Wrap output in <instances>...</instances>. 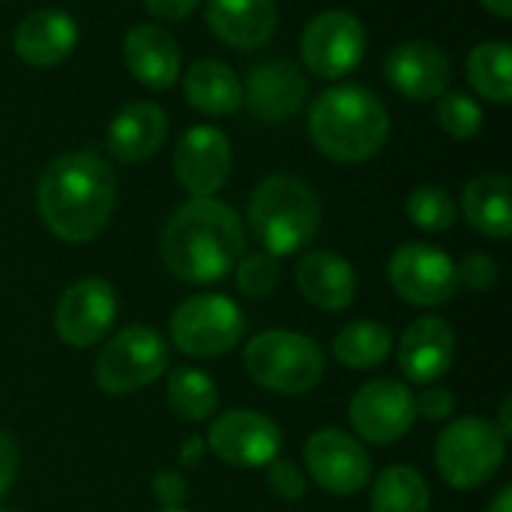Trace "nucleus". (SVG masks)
Returning <instances> with one entry per match:
<instances>
[{
    "instance_id": "obj_9",
    "label": "nucleus",
    "mask_w": 512,
    "mask_h": 512,
    "mask_svg": "<svg viewBox=\"0 0 512 512\" xmlns=\"http://www.w3.org/2000/svg\"><path fill=\"white\" fill-rule=\"evenodd\" d=\"M387 279L405 303L423 306V309L444 306L459 291L453 258L429 243L399 246L387 264Z\"/></svg>"
},
{
    "instance_id": "obj_2",
    "label": "nucleus",
    "mask_w": 512,
    "mask_h": 512,
    "mask_svg": "<svg viewBox=\"0 0 512 512\" xmlns=\"http://www.w3.org/2000/svg\"><path fill=\"white\" fill-rule=\"evenodd\" d=\"M246 249V231L234 207L216 198H192L177 207L162 231L165 267L189 285L225 279Z\"/></svg>"
},
{
    "instance_id": "obj_16",
    "label": "nucleus",
    "mask_w": 512,
    "mask_h": 512,
    "mask_svg": "<svg viewBox=\"0 0 512 512\" xmlns=\"http://www.w3.org/2000/svg\"><path fill=\"white\" fill-rule=\"evenodd\" d=\"M309 81L288 57H270L249 69L243 99L261 123H288L306 102Z\"/></svg>"
},
{
    "instance_id": "obj_30",
    "label": "nucleus",
    "mask_w": 512,
    "mask_h": 512,
    "mask_svg": "<svg viewBox=\"0 0 512 512\" xmlns=\"http://www.w3.org/2000/svg\"><path fill=\"white\" fill-rule=\"evenodd\" d=\"M408 219L423 231H447L456 225V201L441 186H417L405 201Z\"/></svg>"
},
{
    "instance_id": "obj_4",
    "label": "nucleus",
    "mask_w": 512,
    "mask_h": 512,
    "mask_svg": "<svg viewBox=\"0 0 512 512\" xmlns=\"http://www.w3.org/2000/svg\"><path fill=\"white\" fill-rule=\"evenodd\" d=\"M249 225L264 252L285 258L315 240L321 201L306 180L294 174H273L264 177L249 198Z\"/></svg>"
},
{
    "instance_id": "obj_21",
    "label": "nucleus",
    "mask_w": 512,
    "mask_h": 512,
    "mask_svg": "<svg viewBox=\"0 0 512 512\" xmlns=\"http://www.w3.org/2000/svg\"><path fill=\"white\" fill-rule=\"evenodd\" d=\"M168 135V117L156 102H129L117 111L108 126L105 144L120 162H144L150 159Z\"/></svg>"
},
{
    "instance_id": "obj_1",
    "label": "nucleus",
    "mask_w": 512,
    "mask_h": 512,
    "mask_svg": "<svg viewBox=\"0 0 512 512\" xmlns=\"http://www.w3.org/2000/svg\"><path fill=\"white\" fill-rule=\"evenodd\" d=\"M114 204V171L93 150H75L51 159L36 186L39 216L63 243L96 240L111 222Z\"/></svg>"
},
{
    "instance_id": "obj_42",
    "label": "nucleus",
    "mask_w": 512,
    "mask_h": 512,
    "mask_svg": "<svg viewBox=\"0 0 512 512\" xmlns=\"http://www.w3.org/2000/svg\"><path fill=\"white\" fill-rule=\"evenodd\" d=\"M489 12L501 15V18H510L512 15V0H480Z\"/></svg>"
},
{
    "instance_id": "obj_27",
    "label": "nucleus",
    "mask_w": 512,
    "mask_h": 512,
    "mask_svg": "<svg viewBox=\"0 0 512 512\" xmlns=\"http://www.w3.org/2000/svg\"><path fill=\"white\" fill-rule=\"evenodd\" d=\"M393 351V333L381 321H351L333 339V357L354 369L366 372L381 366Z\"/></svg>"
},
{
    "instance_id": "obj_23",
    "label": "nucleus",
    "mask_w": 512,
    "mask_h": 512,
    "mask_svg": "<svg viewBox=\"0 0 512 512\" xmlns=\"http://www.w3.org/2000/svg\"><path fill=\"white\" fill-rule=\"evenodd\" d=\"M123 57L129 72L153 90H168L180 75V48L156 24H135L123 39Z\"/></svg>"
},
{
    "instance_id": "obj_39",
    "label": "nucleus",
    "mask_w": 512,
    "mask_h": 512,
    "mask_svg": "<svg viewBox=\"0 0 512 512\" xmlns=\"http://www.w3.org/2000/svg\"><path fill=\"white\" fill-rule=\"evenodd\" d=\"M204 453H207V441L204 438H189L180 450V462L189 465V468H198L204 462Z\"/></svg>"
},
{
    "instance_id": "obj_25",
    "label": "nucleus",
    "mask_w": 512,
    "mask_h": 512,
    "mask_svg": "<svg viewBox=\"0 0 512 512\" xmlns=\"http://www.w3.org/2000/svg\"><path fill=\"white\" fill-rule=\"evenodd\" d=\"M465 219L486 237L507 240L512 234L510 180L504 174H480L462 192Z\"/></svg>"
},
{
    "instance_id": "obj_36",
    "label": "nucleus",
    "mask_w": 512,
    "mask_h": 512,
    "mask_svg": "<svg viewBox=\"0 0 512 512\" xmlns=\"http://www.w3.org/2000/svg\"><path fill=\"white\" fill-rule=\"evenodd\" d=\"M456 408H459V402L450 387H429L420 396H414V411L432 423H447L456 414Z\"/></svg>"
},
{
    "instance_id": "obj_8",
    "label": "nucleus",
    "mask_w": 512,
    "mask_h": 512,
    "mask_svg": "<svg viewBox=\"0 0 512 512\" xmlns=\"http://www.w3.org/2000/svg\"><path fill=\"white\" fill-rule=\"evenodd\" d=\"M243 333L246 318L240 306L225 294H195L171 312V342L186 357H222L240 345Z\"/></svg>"
},
{
    "instance_id": "obj_33",
    "label": "nucleus",
    "mask_w": 512,
    "mask_h": 512,
    "mask_svg": "<svg viewBox=\"0 0 512 512\" xmlns=\"http://www.w3.org/2000/svg\"><path fill=\"white\" fill-rule=\"evenodd\" d=\"M264 471H267L264 480H267V489H270L273 498H279V501H300L306 495V474L294 462L273 459Z\"/></svg>"
},
{
    "instance_id": "obj_11",
    "label": "nucleus",
    "mask_w": 512,
    "mask_h": 512,
    "mask_svg": "<svg viewBox=\"0 0 512 512\" xmlns=\"http://www.w3.org/2000/svg\"><path fill=\"white\" fill-rule=\"evenodd\" d=\"M204 441L231 468H267L282 453V429L267 414L249 408L219 414Z\"/></svg>"
},
{
    "instance_id": "obj_35",
    "label": "nucleus",
    "mask_w": 512,
    "mask_h": 512,
    "mask_svg": "<svg viewBox=\"0 0 512 512\" xmlns=\"http://www.w3.org/2000/svg\"><path fill=\"white\" fill-rule=\"evenodd\" d=\"M150 492H153V498H156V504L162 510H177L189 498V483H186V477L177 468H162L150 480Z\"/></svg>"
},
{
    "instance_id": "obj_10",
    "label": "nucleus",
    "mask_w": 512,
    "mask_h": 512,
    "mask_svg": "<svg viewBox=\"0 0 512 512\" xmlns=\"http://www.w3.org/2000/svg\"><path fill=\"white\" fill-rule=\"evenodd\" d=\"M348 417L360 441H369L375 447H390L402 441L417 420L414 393L402 381L372 378L354 393L348 405Z\"/></svg>"
},
{
    "instance_id": "obj_15",
    "label": "nucleus",
    "mask_w": 512,
    "mask_h": 512,
    "mask_svg": "<svg viewBox=\"0 0 512 512\" xmlns=\"http://www.w3.org/2000/svg\"><path fill=\"white\" fill-rule=\"evenodd\" d=\"M174 177L192 198H213L231 177V144L216 126H192L174 147Z\"/></svg>"
},
{
    "instance_id": "obj_38",
    "label": "nucleus",
    "mask_w": 512,
    "mask_h": 512,
    "mask_svg": "<svg viewBox=\"0 0 512 512\" xmlns=\"http://www.w3.org/2000/svg\"><path fill=\"white\" fill-rule=\"evenodd\" d=\"M144 6L159 21H183L195 12L198 0H144Z\"/></svg>"
},
{
    "instance_id": "obj_32",
    "label": "nucleus",
    "mask_w": 512,
    "mask_h": 512,
    "mask_svg": "<svg viewBox=\"0 0 512 512\" xmlns=\"http://www.w3.org/2000/svg\"><path fill=\"white\" fill-rule=\"evenodd\" d=\"M237 291L249 300H264L279 285V258L270 252H252L237 261Z\"/></svg>"
},
{
    "instance_id": "obj_29",
    "label": "nucleus",
    "mask_w": 512,
    "mask_h": 512,
    "mask_svg": "<svg viewBox=\"0 0 512 512\" xmlns=\"http://www.w3.org/2000/svg\"><path fill=\"white\" fill-rule=\"evenodd\" d=\"M468 81L486 99L507 105L512 99V54L504 39L480 42L468 54Z\"/></svg>"
},
{
    "instance_id": "obj_26",
    "label": "nucleus",
    "mask_w": 512,
    "mask_h": 512,
    "mask_svg": "<svg viewBox=\"0 0 512 512\" xmlns=\"http://www.w3.org/2000/svg\"><path fill=\"white\" fill-rule=\"evenodd\" d=\"M165 402L174 417L186 423H204L219 411V387L207 372L192 366H177L168 375Z\"/></svg>"
},
{
    "instance_id": "obj_22",
    "label": "nucleus",
    "mask_w": 512,
    "mask_h": 512,
    "mask_svg": "<svg viewBox=\"0 0 512 512\" xmlns=\"http://www.w3.org/2000/svg\"><path fill=\"white\" fill-rule=\"evenodd\" d=\"M210 30L231 48H261L276 33L273 0H207Z\"/></svg>"
},
{
    "instance_id": "obj_19",
    "label": "nucleus",
    "mask_w": 512,
    "mask_h": 512,
    "mask_svg": "<svg viewBox=\"0 0 512 512\" xmlns=\"http://www.w3.org/2000/svg\"><path fill=\"white\" fill-rule=\"evenodd\" d=\"M297 291L312 303L315 309L324 312H342L354 303L357 297V273L351 261H345L336 252H309L297 261L294 270Z\"/></svg>"
},
{
    "instance_id": "obj_13",
    "label": "nucleus",
    "mask_w": 512,
    "mask_h": 512,
    "mask_svg": "<svg viewBox=\"0 0 512 512\" xmlns=\"http://www.w3.org/2000/svg\"><path fill=\"white\" fill-rule=\"evenodd\" d=\"M303 63L321 78H342L357 69L366 54V30L357 15L345 9H327L315 15L303 30Z\"/></svg>"
},
{
    "instance_id": "obj_43",
    "label": "nucleus",
    "mask_w": 512,
    "mask_h": 512,
    "mask_svg": "<svg viewBox=\"0 0 512 512\" xmlns=\"http://www.w3.org/2000/svg\"><path fill=\"white\" fill-rule=\"evenodd\" d=\"M159 512H189V510H183V507H177V510H159Z\"/></svg>"
},
{
    "instance_id": "obj_20",
    "label": "nucleus",
    "mask_w": 512,
    "mask_h": 512,
    "mask_svg": "<svg viewBox=\"0 0 512 512\" xmlns=\"http://www.w3.org/2000/svg\"><path fill=\"white\" fill-rule=\"evenodd\" d=\"M75 42H78V24L72 21V15L60 9H36L24 15L12 36L15 54L36 69H48L66 60Z\"/></svg>"
},
{
    "instance_id": "obj_17",
    "label": "nucleus",
    "mask_w": 512,
    "mask_h": 512,
    "mask_svg": "<svg viewBox=\"0 0 512 512\" xmlns=\"http://www.w3.org/2000/svg\"><path fill=\"white\" fill-rule=\"evenodd\" d=\"M453 78L450 57L423 39H411L396 45L387 54V81L405 96V99H438Z\"/></svg>"
},
{
    "instance_id": "obj_24",
    "label": "nucleus",
    "mask_w": 512,
    "mask_h": 512,
    "mask_svg": "<svg viewBox=\"0 0 512 512\" xmlns=\"http://www.w3.org/2000/svg\"><path fill=\"white\" fill-rule=\"evenodd\" d=\"M186 99L201 114H234L243 105V84L237 72L222 60H198L183 81Z\"/></svg>"
},
{
    "instance_id": "obj_40",
    "label": "nucleus",
    "mask_w": 512,
    "mask_h": 512,
    "mask_svg": "<svg viewBox=\"0 0 512 512\" xmlns=\"http://www.w3.org/2000/svg\"><path fill=\"white\" fill-rule=\"evenodd\" d=\"M486 512H512V486H504V489L492 498V504L486 507Z\"/></svg>"
},
{
    "instance_id": "obj_34",
    "label": "nucleus",
    "mask_w": 512,
    "mask_h": 512,
    "mask_svg": "<svg viewBox=\"0 0 512 512\" xmlns=\"http://www.w3.org/2000/svg\"><path fill=\"white\" fill-rule=\"evenodd\" d=\"M456 276H459V285L471 291H489L498 282V261L483 252L468 255L462 264H456Z\"/></svg>"
},
{
    "instance_id": "obj_3",
    "label": "nucleus",
    "mask_w": 512,
    "mask_h": 512,
    "mask_svg": "<svg viewBox=\"0 0 512 512\" xmlns=\"http://www.w3.org/2000/svg\"><path fill=\"white\" fill-rule=\"evenodd\" d=\"M309 135L315 147L336 162H366L384 147L390 117L372 90L342 84L315 99L309 111Z\"/></svg>"
},
{
    "instance_id": "obj_7",
    "label": "nucleus",
    "mask_w": 512,
    "mask_h": 512,
    "mask_svg": "<svg viewBox=\"0 0 512 512\" xmlns=\"http://www.w3.org/2000/svg\"><path fill=\"white\" fill-rule=\"evenodd\" d=\"M168 360L171 351L162 333L144 324H132L102 345L93 363V378L102 393L129 396L150 387L168 369Z\"/></svg>"
},
{
    "instance_id": "obj_12",
    "label": "nucleus",
    "mask_w": 512,
    "mask_h": 512,
    "mask_svg": "<svg viewBox=\"0 0 512 512\" xmlns=\"http://www.w3.org/2000/svg\"><path fill=\"white\" fill-rule=\"evenodd\" d=\"M309 477L330 495H360L372 477L369 450L342 429H318L303 447Z\"/></svg>"
},
{
    "instance_id": "obj_28",
    "label": "nucleus",
    "mask_w": 512,
    "mask_h": 512,
    "mask_svg": "<svg viewBox=\"0 0 512 512\" xmlns=\"http://www.w3.org/2000/svg\"><path fill=\"white\" fill-rule=\"evenodd\" d=\"M429 507V483L411 465L387 468L372 486V512H429Z\"/></svg>"
},
{
    "instance_id": "obj_14",
    "label": "nucleus",
    "mask_w": 512,
    "mask_h": 512,
    "mask_svg": "<svg viewBox=\"0 0 512 512\" xmlns=\"http://www.w3.org/2000/svg\"><path fill=\"white\" fill-rule=\"evenodd\" d=\"M117 318V294L105 279L72 282L54 306V333L69 348H93Z\"/></svg>"
},
{
    "instance_id": "obj_37",
    "label": "nucleus",
    "mask_w": 512,
    "mask_h": 512,
    "mask_svg": "<svg viewBox=\"0 0 512 512\" xmlns=\"http://www.w3.org/2000/svg\"><path fill=\"white\" fill-rule=\"evenodd\" d=\"M15 474H18V447L12 441V435L0 429V498L15 483Z\"/></svg>"
},
{
    "instance_id": "obj_5",
    "label": "nucleus",
    "mask_w": 512,
    "mask_h": 512,
    "mask_svg": "<svg viewBox=\"0 0 512 512\" xmlns=\"http://www.w3.org/2000/svg\"><path fill=\"white\" fill-rule=\"evenodd\" d=\"M246 375L279 396L312 393L324 378V351L312 336L294 330H267L249 339L243 348Z\"/></svg>"
},
{
    "instance_id": "obj_6",
    "label": "nucleus",
    "mask_w": 512,
    "mask_h": 512,
    "mask_svg": "<svg viewBox=\"0 0 512 512\" xmlns=\"http://www.w3.org/2000/svg\"><path fill=\"white\" fill-rule=\"evenodd\" d=\"M507 459V438L498 423L486 417L453 420L435 444V465L444 483L456 492H474L486 486Z\"/></svg>"
},
{
    "instance_id": "obj_18",
    "label": "nucleus",
    "mask_w": 512,
    "mask_h": 512,
    "mask_svg": "<svg viewBox=\"0 0 512 512\" xmlns=\"http://www.w3.org/2000/svg\"><path fill=\"white\" fill-rule=\"evenodd\" d=\"M456 360V333L435 315L417 318L399 342L402 375L414 384H435L450 372Z\"/></svg>"
},
{
    "instance_id": "obj_44",
    "label": "nucleus",
    "mask_w": 512,
    "mask_h": 512,
    "mask_svg": "<svg viewBox=\"0 0 512 512\" xmlns=\"http://www.w3.org/2000/svg\"><path fill=\"white\" fill-rule=\"evenodd\" d=\"M0 512H18V510H6V507H0Z\"/></svg>"
},
{
    "instance_id": "obj_31",
    "label": "nucleus",
    "mask_w": 512,
    "mask_h": 512,
    "mask_svg": "<svg viewBox=\"0 0 512 512\" xmlns=\"http://www.w3.org/2000/svg\"><path fill=\"white\" fill-rule=\"evenodd\" d=\"M438 123L447 135L459 138V141H468L480 132L483 126V111L480 105L462 93V90H444L438 96Z\"/></svg>"
},
{
    "instance_id": "obj_41",
    "label": "nucleus",
    "mask_w": 512,
    "mask_h": 512,
    "mask_svg": "<svg viewBox=\"0 0 512 512\" xmlns=\"http://www.w3.org/2000/svg\"><path fill=\"white\" fill-rule=\"evenodd\" d=\"M498 429H501V435H504V438H510L512 435V399L510 396L501 402V426H498Z\"/></svg>"
}]
</instances>
